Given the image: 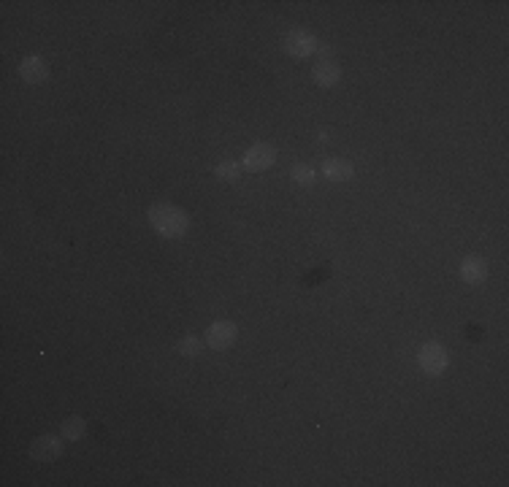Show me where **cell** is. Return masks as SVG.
Here are the masks:
<instances>
[{"label":"cell","instance_id":"cell-1","mask_svg":"<svg viewBox=\"0 0 509 487\" xmlns=\"http://www.w3.org/2000/svg\"><path fill=\"white\" fill-rule=\"evenodd\" d=\"M149 225L163 239H182L190 228V216H187V211H182L179 206L157 203L149 209Z\"/></svg>","mask_w":509,"mask_h":487},{"label":"cell","instance_id":"cell-2","mask_svg":"<svg viewBox=\"0 0 509 487\" xmlns=\"http://www.w3.org/2000/svg\"><path fill=\"white\" fill-rule=\"evenodd\" d=\"M417 363H420V368H423L426 374L439 377L441 371L447 368V363H450V357H447V350H444L441 344L428 341V344H423L420 352H417Z\"/></svg>","mask_w":509,"mask_h":487},{"label":"cell","instance_id":"cell-3","mask_svg":"<svg viewBox=\"0 0 509 487\" xmlns=\"http://www.w3.org/2000/svg\"><path fill=\"white\" fill-rule=\"evenodd\" d=\"M244 168L247 171H252V174H261V171H266V168H271L276 162V149L271 147V144H255V147H249L247 152H244Z\"/></svg>","mask_w":509,"mask_h":487},{"label":"cell","instance_id":"cell-4","mask_svg":"<svg viewBox=\"0 0 509 487\" xmlns=\"http://www.w3.org/2000/svg\"><path fill=\"white\" fill-rule=\"evenodd\" d=\"M236 336H238V328L233 323H228V320H217V323L209 325L206 330V344L211 350H228V347H233Z\"/></svg>","mask_w":509,"mask_h":487},{"label":"cell","instance_id":"cell-5","mask_svg":"<svg viewBox=\"0 0 509 487\" xmlns=\"http://www.w3.org/2000/svg\"><path fill=\"white\" fill-rule=\"evenodd\" d=\"M315 49H317V38L309 30H303V27H295V30H290L288 36H285V52H288L290 57H309Z\"/></svg>","mask_w":509,"mask_h":487},{"label":"cell","instance_id":"cell-6","mask_svg":"<svg viewBox=\"0 0 509 487\" xmlns=\"http://www.w3.org/2000/svg\"><path fill=\"white\" fill-rule=\"evenodd\" d=\"M30 455H33V460H38V463H52V460H57L63 455V441H60L57 436H41V439L33 441Z\"/></svg>","mask_w":509,"mask_h":487},{"label":"cell","instance_id":"cell-7","mask_svg":"<svg viewBox=\"0 0 509 487\" xmlns=\"http://www.w3.org/2000/svg\"><path fill=\"white\" fill-rule=\"evenodd\" d=\"M19 73H22V79L30 81V84H38V81H43L49 76V68H46V63H43L38 54H30V57L22 60Z\"/></svg>","mask_w":509,"mask_h":487},{"label":"cell","instance_id":"cell-8","mask_svg":"<svg viewBox=\"0 0 509 487\" xmlns=\"http://www.w3.org/2000/svg\"><path fill=\"white\" fill-rule=\"evenodd\" d=\"M461 276H463V282L466 284H480L488 279V266H485V260L482 257H463V263H461Z\"/></svg>","mask_w":509,"mask_h":487},{"label":"cell","instance_id":"cell-9","mask_svg":"<svg viewBox=\"0 0 509 487\" xmlns=\"http://www.w3.org/2000/svg\"><path fill=\"white\" fill-rule=\"evenodd\" d=\"M342 79V68L336 66L333 60H320L315 68V84L320 87H336Z\"/></svg>","mask_w":509,"mask_h":487},{"label":"cell","instance_id":"cell-10","mask_svg":"<svg viewBox=\"0 0 509 487\" xmlns=\"http://www.w3.org/2000/svg\"><path fill=\"white\" fill-rule=\"evenodd\" d=\"M322 176L330 179V182H347V179L352 176V165H350L347 160L330 157V160L322 162Z\"/></svg>","mask_w":509,"mask_h":487},{"label":"cell","instance_id":"cell-11","mask_svg":"<svg viewBox=\"0 0 509 487\" xmlns=\"http://www.w3.org/2000/svg\"><path fill=\"white\" fill-rule=\"evenodd\" d=\"M84 431H87V425H84L82 417H68L63 422V439H70V441H76V439H82Z\"/></svg>","mask_w":509,"mask_h":487},{"label":"cell","instance_id":"cell-12","mask_svg":"<svg viewBox=\"0 0 509 487\" xmlns=\"http://www.w3.org/2000/svg\"><path fill=\"white\" fill-rule=\"evenodd\" d=\"M293 179H295L301 187H312L317 174H315V168H312V165H303L301 162V165H295V168H293Z\"/></svg>","mask_w":509,"mask_h":487},{"label":"cell","instance_id":"cell-13","mask_svg":"<svg viewBox=\"0 0 509 487\" xmlns=\"http://www.w3.org/2000/svg\"><path fill=\"white\" fill-rule=\"evenodd\" d=\"M214 176L222 179V182H236L238 179V165L233 160H222L217 168H214Z\"/></svg>","mask_w":509,"mask_h":487},{"label":"cell","instance_id":"cell-14","mask_svg":"<svg viewBox=\"0 0 509 487\" xmlns=\"http://www.w3.org/2000/svg\"><path fill=\"white\" fill-rule=\"evenodd\" d=\"M179 352L184 355V357H195L198 352H201V341L195 336H184L179 341Z\"/></svg>","mask_w":509,"mask_h":487}]
</instances>
